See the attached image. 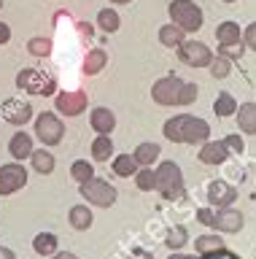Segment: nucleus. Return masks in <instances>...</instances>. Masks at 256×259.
<instances>
[{"label": "nucleus", "instance_id": "nucleus-1", "mask_svg": "<svg viewBox=\"0 0 256 259\" xmlns=\"http://www.w3.org/2000/svg\"><path fill=\"white\" fill-rule=\"evenodd\" d=\"M165 138L173 143H205L211 138V124L199 116H191V113H178V116L165 121Z\"/></svg>", "mask_w": 256, "mask_h": 259}, {"label": "nucleus", "instance_id": "nucleus-2", "mask_svg": "<svg viewBox=\"0 0 256 259\" xmlns=\"http://www.w3.org/2000/svg\"><path fill=\"white\" fill-rule=\"evenodd\" d=\"M167 14H170V22L175 27H181L183 32H197L205 22V14L194 0H173L167 6Z\"/></svg>", "mask_w": 256, "mask_h": 259}, {"label": "nucleus", "instance_id": "nucleus-3", "mask_svg": "<svg viewBox=\"0 0 256 259\" xmlns=\"http://www.w3.org/2000/svg\"><path fill=\"white\" fill-rule=\"evenodd\" d=\"M154 173H157L154 189L162 194L165 200H178L183 194L186 184H183V173H181V167L175 165V162H159V167L154 170Z\"/></svg>", "mask_w": 256, "mask_h": 259}, {"label": "nucleus", "instance_id": "nucleus-4", "mask_svg": "<svg viewBox=\"0 0 256 259\" xmlns=\"http://www.w3.org/2000/svg\"><path fill=\"white\" fill-rule=\"evenodd\" d=\"M17 87L25 89L30 95H41V97H49L57 92V78L46 70H38V68H25L17 73Z\"/></svg>", "mask_w": 256, "mask_h": 259}, {"label": "nucleus", "instance_id": "nucleus-5", "mask_svg": "<svg viewBox=\"0 0 256 259\" xmlns=\"http://www.w3.org/2000/svg\"><path fill=\"white\" fill-rule=\"evenodd\" d=\"M78 194L89 205H97V208H111L116 202V189L103 178H89V181L78 184Z\"/></svg>", "mask_w": 256, "mask_h": 259}, {"label": "nucleus", "instance_id": "nucleus-6", "mask_svg": "<svg viewBox=\"0 0 256 259\" xmlns=\"http://www.w3.org/2000/svg\"><path fill=\"white\" fill-rule=\"evenodd\" d=\"M35 135L43 146H57L62 138H65V124H62V119L57 113L46 111L35 119Z\"/></svg>", "mask_w": 256, "mask_h": 259}, {"label": "nucleus", "instance_id": "nucleus-7", "mask_svg": "<svg viewBox=\"0 0 256 259\" xmlns=\"http://www.w3.org/2000/svg\"><path fill=\"white\" fill-rule=\"evenodd\" d=\"M178 60L183 65H189V68H208L213 60V52L205 44H199V40H183L178 46Z\"/></svg>", "mask_w": 256, "mask_h": 259}, {"label": "nucleus", "instance_id": "nucleus-8", "mask_svg": "<svg viewBox=\"0 0 256 259\" xmlns=\"http://www.w3.org/2000/svg\"><path fill=\"white\" fill-rule=\"evenodd\" d=\"M86 105H89V97H86L84 89H70V92H60L54 97V108L62 116H81Z\"/></svg>", "mask_w": 256, "mask_h": 259}, {"label": "nucleus", "instance_id": "nucleus-9", "mask_svg": "<svg viewBox=\"0 0 256 259\" xmlns=\"http://www.w3.org/2000/svg\"><path fill=\"white\" fill-rule=\"evenodd\" d=\"M25 186H27V170L19 162L0 167V197H9V194L25 189Z\"/></svg>", "mask_w": 256, "mask_h": 259}, {"label": "nucleus", "instance_id": "nucleus-10", "mask_svg": "<svg viewBox=\"0 0 256 259\" xmlns=\"http://www.w3.org/2000/svg\"><path fill=\"white\" fill-rule=\"evenodd\" d=\"M183 87V78L178 76H162L159 81H154L151 87V97L159 105H178V92Z\"/></svg>", "mask_w": 256, "mask_h": 259}, {"label": "nucleus", "instance_id": "nucleus-11", "mask_svg": "<svg viewBox=\"0 0 256 259\" xmlns=\"http://www.w3.org/2000/svg\"><path fill=\"white\" fill-rule=\"evenodd\" d=\"M0 116L14 127H22L33 119V105L19 100V97H9V100H3V105H0Z\"/></svg>", "mask_w": 256, "mask_h": 259}, {"label": "nucleus", "instance_id": "nucleus-12", "mask_svg": "<svg viewBox=\"0 0 256 259\" xmlns=\"http://www.w3.org/2000/svg\"><path fill=\"white\" fill-rule=\"evenodd\" d=\"M205 197H208V202H211L213 208H229L232 202L237 200V189H235L232 184L221 181V178H216V181L208 184Z\"/></svg>", "mask_w": 256, "mask_h": 259}, {"label": "nucleus", "instance_id": "nucleus-13", "mask_svg": "<svg viewBox=\"0 0 256 259\" xmlns=\"http://www.w3.org/2000/svg\"><path fill=\"white\" fill-rule=\"evenodd\" d=\"M243 224H245V219H243V213L240 210H235V208H219L216 210V219H213V227L219 232H240L243 230Z\"/></svg>", "mask_w": 256, "mask_h": 259}, {"label": "nucleus", "instance_id": "nucleus-14", "mask_svg": "<svg viewBox=\"0 0 256 259\" xmlns=\"http://www.w3.org/2000/svg\"><path fill=\"white\" fill-rule=\"evenodd\" d=\"M229 149L224 141H205L202 149H199V162L202 165H224L229 159Z\"/></svg>", "mask_w": 256, "mask_h": 259}, {"label": "nucleus", "instance_id": "nucleus-15", "mask_svg": "<svg viewBox=\"0 0 256 259\" xmlns=\"http://www.w3.org/2000/svg\"><path fill=\"white\" fill-rule=\"evenodd\" d=\"M92 130H97V135H111L116 130V116L111 108H92Z\"/></svg>", "mask_w": 256, "mask_h": 259}, {"label": "nucleus", "instance_id": "nucleus-16", "mask_svg": "<svg viewBox=\"0 0 256 259\" xmlns=\"http://www.w3.org/2000/svg\"><path fill=\"white\" fill-rule=\"evenodd\" d=\"M237 116V130L245 135H256V103H243L235 111Z\"/></svg>", "mask_w": 256, "mask_h": 259}, {"label": "nucleus", "instance_id": "nucleus-17", "mask_svg": "<svg viewBox=\"0 0 256 259\" xmlns=\"http://www.w3.org/2000/svg\"><path fill=\"white\" fill-rule=\"evenodd\" d=\"M33 138H30L27 133H14V138L9 141V151H11V157L22 162V159H30V154H33Z\"/></svg>", "mask_w": 256, "mask_h": 259}, {"label": "nucleus", "instance_id": "nucleus-18", "mask_svg": "<svg viewBox=\"0 0 256 259\" xmlns=\"http://www.w3.org/2000/svg\"><path fill=\"white\" fill-rule=\"evenodd\" d=\"M108 65V54L106 49H89L84 57V65H81V73L84 76H97V73Z\"/></svg>", "mask_w": 256, "mask_h": 259}, {"label": "nucleus", "instance_id": "nucleus-19", "mask_svg": "<svg viewBox=\"0 0 256 259\" xmlns=\"http://www.w3.org/2000/svg\"><path fill=\"white\" fill-rule=\"evenodd\" d=\"M30 162H33V170H35V173H41V176L54 173V165H57L54 154L46 151V149H33V154H30Z\"/></svg>", "mask_w": 256, "mask_h": 259}, {"label": "nucleus", "instance_id": "nucleus-20", "mask_svg": "<svg viewBox=\"0 0 256 259\" xmlns=\"http://www.w3.org/2000/svg\"><path fill=\"white\" fill-rule=\"evenodd\" d=\"M68 222H70L73 230L84 232V230H89V227H92L94 216H92L89 205H73V208H70V213H68Z\"/></svg>", "mask_w": 256, "mask_h": 259}, {"label": "nucleus", "instance_id": "nucleus-21", "mask_svg": "<svg viewBox=\"0 0 256 259\" xmlns=\"http://www.w3.org/2000/svg\"><path fill=\"white\" fill-rule=\"evenodd\" d=\"M159 146L157 143H138V149L132 151V157H135V162H138V167H151L154 162L159 159Z\"/></svg>", "mask_w": 256, "mask_h": 259}, {"label": "nucleus", "instance_id": "nucleus-22", "mask_svg": "<svg viewBox=\"0 0 256 259\" xmlns=\"http://www.w3.org/2000/svg\"><path fill=\"white\" fill-rule=\"evenodd\" d=\"M183 40H186V32H183L181 27H175V24H162L159 27V44L167 46V49H178Z\"/></svg>", "mask_w": 256, "mask_h": 259}, {"label": "nucleus", "instance_id": "nucleus-23", "mask_svg": "<svg viewBox=\"0 0 256 259\" xmlns=\"http://www.w3.org/2000/svg\"><path fill=\"white\" fill-rule=\"evenodd\" d=\"M57 235L54 232H38L35 235V240H33V248H35V254H41V256H52L54 251H57Z\"/></svg>", "mask_w": 256, "mask_h": 259}, {"label": "nucleus", "instance_id": "nucleus-24", "mask_svg": "<svg viewBox=\"0 0 256 259\" xmlns=\"http://www.w3.org/2000/svg\"><path fill=\"white\" fill-rule=\"evenodd\" d=\"M235 111H237V100H235L229 92H221V95L213 100V113H216V116L227 119V116H235Z\"/></svg>", "mask_w": 256, "mask_h": 259}, {"label": "nucleus", "instance_id": "nucleus-25", "mask_svg": "<svg viewBox=\"0 0 256 259\" xmlns=\"http://www.w3.org/2000/svg\"><path fill=\"white\" fill-rule=\"evenodd\" d=\"M111 154H114V141H111V135H97L92 143V159L94 162H106L111 159Z\"/></svg>", "mask_w": 256, "mask_h": 259}, {"label": "nucleus", "instance_id": "nucleus-26", "mask_svg": "<svg viewBox=\"0 0 256 259\" xmlns=\"http://www.w3.org/2000/svg\"><path fill=\"white\" fill-rule=\"evenodd\" d=\"M216 38H219V44H240L243 40V32L235 22H221L219 27H216Z\"/></svg>", "mask_w": 256, "mask_h": 259}, {"label": "nucleus", "instance_id": "nucleus-27", "mask_svg": "<svg viewBox=\"0 0 256 259\" xmlns=\"http://www.w3.org/2000/svg\"><path fill=\"white\" fill-rule=\"evenodd\" d=\"M114 173L119 178H130L138 173V162H135L132 154H119V157L114 159Z\"/></svg>", "mask_w": 256, "mask_h": 259}, {"label": "nucleus", "instance_id": "nucleus-28", "mask_svg": "<svg viewBox=\"0 0 256 259\" xmlns=\"http://www.w3.org/2000/svg\"><path fill=\"white\" fill-rule=\"evenodd\" d=\"M97 24H100L103 32H116L122 27V16H119V11H114V8H103V11H97Z\"/></svg>", "mask_w": 256, "mask_h": 259}, {"label": "nucleus", "instance_id": "nucleus-29", "mask_svg": "<svg viewBox=\"0 0 256 259\" xmlns=\"http://www.w3.org/2000/svg\"><path fill=\"white\" fill-rule=\"evenodd\" d=\"M194 248H197V254H211V251L224 248V238H219V235H213V232H208V235H197Z\"/></svg>", "mask_w": 256, "mask_h": 259}, {"label": "nucleus", "instance_id": "nucleus-30", "mask_svg": "<svg viewBox=\"0 0 256 259\" xmlns=\"http://www.w3.org/2000/svg\"><path fill=\"white\" fill-rule=\"evenodd\" d=\"M186 240H189L186 227H170V230H167V238H165V243H167V248H170V251H178V248H183V246H186Z\"/></svg>", "mask_w": 256, "mask_h": 259}, {"label": "nucleus", "instance_id": "nucleus-31", "mask_svg": "<svg viewBox=\"0 0 256 259\" xmlns=\"http://www.w3.org/2000/svg\"><path fill=\"white\" fill-rule=\"evenodd\" d=\"M70 176H73V181L84 184V181H89V178H94V167L89 165V159H76L73 165H70Z\"/></svg>", "mask_w": 256, "mask_h": 259}, {"label": "nucleus", "instance_id": "nucleus-32", "mask_svg": "<svg viewBox=\"0 0 256 259\" xmlns=\"http://www.w3.org/2000/svg\"><path fill=\"white\" fill-rule=\"evenodd\" d=\"M27 52L33 57H49L52 54V38H43V35H35L27 40Z\"/></svg>", "mask_w": 256, "mask_h": 259}, {"label": "nucleus", "instance_id": "nucleus-33", "mask_svg": "<svg viewBox=\"0 0 256 259\" xmlns=\"http://www.w3.org/2000/svg\"><path fill=\"white\" fill-rule=\"evenodd\" d=\"M157 184V173L151 167H138V173H135V186H138L140 192H151Z\"/></svg>", "mask_w": 256, "mask_h": 259}, {"label": "nucleus", "instance_id": "nucleus-34", "mask_svg": "<svg viewBox=\"0 0 256 259\" xmlns=\"http://www.w3.org/2000/svg\"><path fill=\"white\" fill-rule=\"evenodd\" d=\"M245 54V44L240 40V44H219V57H224V60L235 62L240 60V57Z\"/></svg>", "mask_w": 256, "mask_h": 259}, {"label": "nucleus", "instance_id": "nucleus-35", "mask_svg": "<svg viewBox=\"0 0 256 259\" xmlns=\"http://www.w3.org/2000/svg\"><path fill=\"white\" fill-rule=\"evenodd\" d=\"M208 68H211V76H213V78H227L229 73H232V62L224 60V57H213Z\"/></svg>", "mask_w": 256, "mask_h": 259}, {"label": "nucleus", "instance_id": "nucleus-36", "mask_svg": "<svg viewBox=\"0 0 256 259\" xmlns=\"http://www.w3.org/2000/svg\"><path fill=\"white\" fill-rule=\"evenodd\" d=\"M197 95H199L197 84H191V81H183V87H181V92H178V105H191V103L197 100Z\"/></svg>", "mask_w": 256, "mask_h": 259}, {"label": "nucleus", "instance_id": "nucleus-37", "mask_svg": "<svg viewBox=\"0 0 256 259\" xmlns=\"http://www.w3.org/2000/svg\"><path fill=\"white\" fill-rule=\"evenodd\" d=\"M224 143H227V149L229 151H235V154H243L245 151V141H243V135H227L224 138Z\"/></svg>", "mask_w": 256, "mask_h": 259}, {"label": "nucleus", "instance_id": "nucleus-38", "mask_svg": "<svg viewBox=\"0 0 256 259\" xmlns=\"http://www.w3.org/2000/svg\"><path fill=\"white\" fill-rule=\"evenodd\" d=\"M243 44H245V49H253V52H256V22H251V24L245 27Z\"/></svg>", "mask_w": 256, "mask_h": 259}, {"label": "nucleus", "instance_id": "nucleus-39", "mask_svg": "<svg viewBox=\"0 0 256 259\" xmlns=\"http://www.w3.org/2000/svg\"><path fill=\"white\" fill-rule=\"evenodd\" d=\"M213 219H216V210H211V208H197V222H199V224L213 227Z\"/></svg>", "mask_w": 256, "mask_h": 259}, {"label": "nucleus", "instance_id": "nucleus-40", "mask_svg": "<svg viewBox=\"0 0 256 259\" xmlns=\"http://www.w3.org/2000/svg\"><path fill=\"white\" fill-rule=\"evenodd\" d=\"M202 259H240V256L227 248H219V251H211V254H202Z\"/></svg>", "mask_w": 256, "mask_h": 259}, {"label": "nucleus", "instance_id": "nucleus-41", "mask_svg": "<svg viewBox=\"0 0 256 259\" xmlns=\"http://www.w3.org/2000/svg\"><path fill=\"white\" fill-rule=\"evenodd\" d=\"M11 40V27L6 22H0V46H6Z\"/></svg>", "mask_w": 256, "mask_h": 259}, {"label": "nucleus", "instance_id": "nucleus-42", "mask_svg": "<svg viewBox=\"0 0 256 259\" xmlns=\"http://www.w3.org/2000/svg\"><path fill=\"white\" fill-rule=\"evenodd\" d=\"M52 259H78L76 254H70V251H54Z\"/></svg>", "mask_w": 256, "mask_h": 259}, {"label": "nucleus", "instance_id": "nucleus-43", "mask_svg": "<svg viewBox=\"0 0 256 259\" xmlns=\"http://www.w3.org/2000/svg\"><path fill=\"white\" fill-rule=\"evenodd\" d=\"M0 259H17V254H14L11 248H6V246H0Z\"/></svg>", "mask_w": 256, "mask_h": 259}, {"label": "nucleus", "instance_id": "nucleus-44", "mask_svg": "<svg viewBox=\"0 0 256 259\" xmlns=\"http://www.w3.org/2000/svg\"><path fill=\"white\" fill-rule=\"evenodd\" d=\"M167 259H197V256H191V254H181V251H173Z\"/></svg>", "mask_w": 256, "mask_h": 259}, {"label": "nucleus", "instance_id": "nucleus-45", "mask_svg": "<svg viewBox=\"0 0 256 259\" xmlns=\"http://www.w3.org/2000/svg\"><path fill=\"white\" fill-rule=\"evenodd\" d=\"M138 259H154V256H151L148 251H140V254H138Z\"/></svg>", "mask_w": 256, "mask_h": 259}, {"label": "nucleus", "instance_id": "nucleus-46", "mask_svg": "<svg viewBox=\"0 0 256 259\" xmlns=\"http://www.w3.org/2000/svg\"><path fill=\"white\" fill-rule=\"evenodd\" d=\"M111 3H116V6H124V3H132V0H111Z\"/></svg>", "mask_w": 256, "mask_h": 259}, {"label": "nucleus", "instance_id": "nucleus-47", "mask_svg": "<svg viewBox=\"0 0 256 259\" xmlns=\"http://www.w3.org/2000/svg\"><path fill=\"white\" fill-rule=\"evenodd\" d=\"M224 3H235V0H224Z\"/></svg>", "mask_w": 256, "mask_h": 259}, {"label": "nucleus", "instance_id": "nucleus-48", "mask_svg": "<svg viewBox=\"0 0 256 259\" xmlns=\"http://www.w3.org/2000/svg\"><path fill=\"white\" fill-rule=\"evenodd\" d=\"M0 8H3V0H0Z\"/></svg>", "mask_w": 256, "mask_h": 259}]
</instances>
